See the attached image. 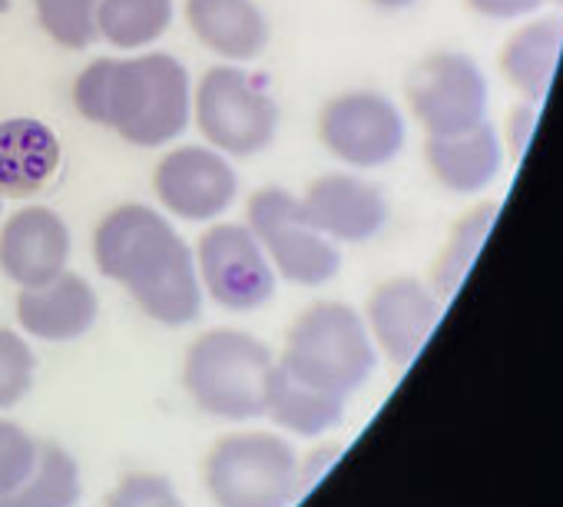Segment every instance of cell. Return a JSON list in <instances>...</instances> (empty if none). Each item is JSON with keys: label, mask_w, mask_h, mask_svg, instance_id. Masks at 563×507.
Here are the masks:
<instances>
[{"label": "cell", "mask_w": 563, "mask_h": 507, "mask_svg": "<svg viewBox=\"0 0 563 507\" xmlns=\"http://www.w3.org/2000/svg\"><path fill=\"white\" fill-rule=\"evenodd\" d=\"M93 260L156 326L183 329L199 319L202 286L196 256L153 206L126 202L107 212L93 232Z\"/></svg>", "instance_id": "obj_1"}, {"label": "cell", "mask_w": 563, "mask_h": 507, "mask_svg": "<svg viewBox=\"0 0 563 507\" xmlns=\"http://www.w3.org/2000/svg\"><path fill=\"white\" fill-rule=\"evenodd\" d=\"M74 107L120 140L153 150L179 140L192 120V84L169 54L93 60L74 80Z\"/></svg>", "instance_id": "obj_2"}, {"label": "cell", "mask_w": 563, "mask_h": 507, "mask_svg": "<svg viewBox=\"0 0 563 507\" xmlns=\"http://www.w3.org/2000/svg\"><path fill=\"white\" fill-rule=\"evenodd\" d=\"M275 362L319 392L349 398L375 375L378 349L352 306L316 302L292 322Z\"/></svg>", "instance_id": "obj_3"}, {"label": "cell", "mask_w": 563, "mask_h": 507, "mask_svg": "<svg viewBox=\"0 0 563 507\" xmlns=\"http://www.w3.org/2000/svg\"><path fill=\"white\" fill-rule=\"evenodd\" d=\"M272 368L275 355L265 342L239 329H212L189 345L183 385L199 411L222 421H252L265 415Z\"/></svg>", "instance_id": "obj_4"}, {"label": "cell", "mask_w": 563, "mask_h": 507, "mask_svg": "<svg viewBox=\"0 0 563 507\" xmlns=\"http://www.w3.org/2000/svg\"><path fill=\"white\" fill-rule=\"evenodd\" d=\"M216 507H292L302 494L296 448L268 431L225 434L206 458Z\"/></svg>", "instance_id": "obj_5"}, {"label": "cell", "mask_w": 563, "mask_h": 507, "mask_svg": "<svg viewBox=\"0 0 563 507\" xmlns=\"http://www.w3.org/2000/svg\"><path fill=\"white\" fill-rule=\"evenodd\" d=\"M192 120L212 150L225 156H255L275 140L278 107L262 77L219 64L206 70L192 90Z\"/></svg>", "instance_id": "obj_6"}, {"label": "cell", "mask_w": 563, "mask_h": 507, "mask_svg": "<svg viewBox=\"0 0 563 507\" xmlns=\"http://www.w3.org/2000/svg\"><path fill=\"white\" fill-rule=\"evenodd\" d=\"M245 225L265 249V256L275 269V276L289 279L296 286H325L342 269L339 242L322 235L306 209L302 199H296L282 186H265L249 199Z\"/></svg>", "instance_id": "obj_7"}, {"label": "cell", "mask_w": 563, "mask_h": 507, "mask_svg": "<svg viewBox=\"0 0 563 507\" xmlns=\"http://www.w3.org/2000/svg\"><path fill=\"white\" fill-rule=\"evenodd\" d=\"M408 107L428 136L461 133L490 117V80L474 57L438 51L411 70Z\"/></svg>", "instance_id": "obj_8"}, {"label": "cell", "mask_w": 563, "mask_h": 507, "mask_svg": "<svg viewBox=\"0 0 563 507\" xmlns=\"http://www.w3.org/2000/svg\"><path fill=\"white\" fill-rule=\"evenodd\" d=\"M319 136L345 166L378 169L405 153L408 120L398 103L378 90H345L322 107Z\"/></svg>", "instance_id": "obj_9"}, {"label": "cell", "mask_w": 563, "mask_h": 507, "mask_svg": "<svg viewBox=\"0 0 563 507\" xmlns=\"http://www.w3.org/2000/svg\"><path fill=\"white\" fill-rule=\"evenodd\" d=\"M202 293L229 312H255L275 296V269L265 249L242 222H216L196 245Z\"/></svg>", "instance_id": "obj_10"}, {"label": "cell", "mask_w": 563, "mask_h": 507, "mask_svg": "<svg viewBox=\"0 0 563 507\" xmlns=\"http://www.w3.org/2000/svg\"><path fill=\"white\" fill-rule=\"evenodd\" d=\"M153 189L166 212L186 222H212L235 202L239 176L212 146H176L159 159Z\"/></svg>", "instance_id": "obj_11"}, {"label": "cell", "mask_w": 563, "mask_h": 507, "mask_svg": "<svg viewBox=\"0 0 563 507\" xmlns=\"http://www.w3.org/2000/svg\"><path fill=\"white\" fill-rule=\"evenodd\" d=\"M441 312L444 299L428 283L415 276H395L372 293L365 326L378 352H385L395 365H411L434 335Z\"/></svg>", "instance_id": "obj_12"}, {"label": "cell", "mask_w": 563, "mask_h": 507, "mask_svg": "<svg viewBox=\"0 0 563 507\" xmlns=\"http://www.w3.org/2000/svg\"><path fill=\"white\" fill-rule=\"evenodd\" d=\"M302 209L332 242H368L388 225L391 216L385 189L355 173L319 176L302 196Z\"/></svg>", "instance_id": "obj_13"}, {"label": "cell", "mask_w": 563, "mask_h": 507, "mask_svg": "<svg viewBox=\"0 0 563 507\" xmlns=\"http://www.w3.org/2000/svg\"><path fill=\"white\" fill-rule=\"evenodd\" d=\"M70 245V229L54 209L24 206L0 229V269L21 289L51 283L67 273Z\"/></svg>", "instance_id": "obj_14"}, {"label": "cell", "mask_w": 563, "mask_h": 507, "mask_svg": "<svg viewBox=\"0 0 563 507\" xmlns=\"http://www.w3.org/2000/svg\"><path fill=\"white\" fill-rule=\"evenodd\" d=\"M507 146L500 130L484 120L471 130L448 133V136H428L424 159L431 176L457 196H481L487 192L507 163Z\"/></svg>", "instance_id": "obj_15"}, {"label": "cell", "mask_w": 563, "mask_h": 507, "mask_svg": "<svg viewBox=\"0 0 563 507\" xmlns=\"http://www.w3.org/2000/svg\"><path fill=\"white\" fill-rule=\"evenodd\" d=\"M100 316L93 286L77 273H60L51 283L27 286L18 296V322L27 335L44 342L84 339Z\"/></svg>", "instance_id": "obj_16"}, {"label": "cell", "mask_w": 563, "mask_h": 507, "mask_svg": "<svg viewBox=\"0 0 563 507\" xmlns=\"http://www.w3.org/2000/svg\"><path fill=\"white\" fill-rule=\"evenodd\" d=\"M563 57V14H537L520 21L500 51V74L527 103L550 97Z\"/></svg>", "instance_id": "obj_17"}, {"label": "cell", "mask_w": 563, "mask_h": 507, "mask_svg": "<svg viewBox=\"0 0 563 507\" xmlns=\"http://www.w3.org/2000/svg\"><path fill=\"white\" fill-rule=\"evenodd\" d=\"M189 31L216 57L245 64L268 47V21L255 0H186Z\"/></svg>", "instance_id": "obj_18"}, {"label": "cell", "mask_w": 563, "mask_h": 507, "mask_svg": "<svg viewBox=\"0 0 563 507\" xmlns=\"http://www.w3.org/2000/svg\"><path fill=\"white\" fill-rule=\"evenodd\" d=\"M60 166L57 133L34 117L0 123V196H31Z\"/></svg>", "instance_id": "obj_19"}, {"label": "cell", "mask_w": 563, "mask_h": 507, "mask_svg": "<svg viewBox=\"0 0 563 507\" xmlns=\"http://www.w3.org/2000/svg\"><path fill=\"white\" fill-rule=\"evenodd\" d=\"M265 415L289 434H302V438H316L332 431L342 415H345V398L319 392L306 382H299L296 375H289L275 362L272 375H268V392H265Z\"/></svg>", "instance_id": "obj_20"}, {"label": "cell", "mask_w": 563, "mask_h": 507, "mask_svg": "<svg viewBox=\"0 0 563 507\" xmlns=\"http://www.w3.org/2000/svg\"><path fill=\"white\" fill-rule=\"evenodd\" d=\"M80 494L84 477L77 458L54 441H41L34 471L24 477L18 491L0 497V507H77Z\"/></svg>", "instance_id": "obj_21"}, {"label": "cell", "mask_w": 563, "mask_h": 507, "mask_svg": "<svg viewBox=\"0 0 563 507\" xmlns=\"http://www.w3.org/2000/svg\"><path fill=\"white\" fill-rule=\"evenodd\" d=\"M173 24V0H100V37L120 51H140L159 41Z\"/></svg>", "instance_id": "obj_22"}, {"label": "cell", "mask_w": 563, "mask_h": 507, "mask_svg": "<svg viewBox=\"0 0 563 507\" xmlns=\"http://www.w3.org/2000/svg\"><path fill=\"white\" fill-rule=\"evenodd\" d=\"M494 222H497V206H494V202H481V206H474V209L454 225V232H451L444 252L438 256L434 279H431V289H434L441 299H451V296L461 289V283L467 279L474 260L481 256V249H484V242H487Z\"/></svg>", "instance_id": "obj_23"}, {"label": "cell", "mask_w": 563, "mask_h": 507, "mask_svg": "<svg viewBox=\"0 0 563 507\" xmlns=\"http://www.w3.org/2000/svg\"><path fill=\"white\" fill-rule=\"evenodd\" d=\"M34 8L47 37L67 51H87L100 37V0H34Z\"/></svg>", "instance_id": "obj_24"}, {"label": "cell", "mask_w": 563, "mask_h": 507, "mask_svg": "<svg viewBox=\"0 0 563 507\" xmlns=\"http://www.w3.org/2000/svg\"><path fill=\"white\" fill-rule=\"evenodd\" d=\"M37 378V359L27 339L14 329H0V408L21 405Z\"/></svg>", "instance_id": "obj_25"}, {"label": "cell", "mask_w": 563, "mask_h": 507, "mask_svg": "<svg viewBox=\"0 0 563 507\" xmlns=\"http://www.w3.org/2000/svg\"><path fill=\"white\" fill-rule=\"evenodd\" d=\"M41 454V441L18 421L0 415V497H8L24 484Z\"/></svg>", "instance_id": "obj_26"}, {"label": "cell", "mask_w": 563, "mask_h": 507, "mask_svg": "<svg viewBox=\"0 0 563 507\" xmlns=\"http://www.w3.org/2000/svg\"><path fill=\"white\" fill-rule=\"evenodd\" d=\"M103 507H183V497H179V491L173 487L169 477L136 471V474H126L110 491Z\"/></svg>", "instance_id": "obj_27"}, {"label": "cell", "mask_w": 563, "mask_h": 507, "mask_svg": "<svg viewBox=\"0 0 563 507\" xmlns=\"http://www.w3.org/2000/svg\"><path fill=\"white\" fill-rule=\"evenodd\" d=\"M467 4L481 18L500 21V24H520V21H530L537 14H543L547 8H553L550 0H467Z\"/></svg>", "instance_id": "obj_28"}, {"label": "cell", "mask_w": 563, "mask_h": 507, "mask_svg": "<svg viewBox=\"0 0 563 507\" xmlns=\"http://www.w3.org/2000/svg\"><path fill=\"white\" fill-rule=\"evenodd\" d=\"M537 120H540V103L520 100V107H514V113L507 120V133H500L510 156H523L527 153L533 133H537Z\"/></svg>", "instance_id": "obj_29"}, {"label": "cell", "mask_w": 563, "mask_h": 507, "mask_svg": "<svg viewBox=\"0 0 563 507\" xmlns=\"http://www.w3.org/2000/svg\"><path fill=\"white\" fill-rule=\"evenodd\" d=\"M339 454H342V444H322V448H316L306 461L299 458V484H302V491H309V487L339 461Z\"/></svg>", "instance_id": "obj_30"}, {"label": "cell", "mask_w": 563, "mask_h": 507, "mask_svg": "<svg viewBox=\"0 0 563 507\" xmlns=\"http://www.w3.org/2000/svg\"><path fill=\"white\" fill-rule=\"evenodd\" d=\"M368 4L385 11V14H398V11H411L418 0H368Z\"/></svg>", "instance_id": "obj_31"}, {"label": "cell", "mask_w": 563, "mask_h": 507, "mask_svg": "<svg viewBox=\"0 0 563 507\" xmlns=\"http://www.w3.org/2000/svg\"><path fill=\"white\" fill-rule=\"evenodd\" d=\"M11 11V0H0V14H8Z\"/></svg>", "instance_id": "obj_32"}, {"label": "cell", "mask_w": 563, "mask_h": 507, "mask_svg": "<svg viewBox=\"0 0 563 507\" xmlns=\"http://www.w3.org/2000/svg\"><path fill=\"white\" fill-rule=\"evenodd\" d=\"M550 4H553V8H563V0H550Z\"/></svg>", "instance_id": "obj_33"}, {"label": "cell", "mask_w": 563, "mask_h": 507, "mask_svg": "<svg viewBox=\"0 0 563 507\" xmlns=\"http://www.w3.org/2000/svg\"><path fill=\"white\" fill-rule=\"evenodd\" d=\"M0 209H4V196H0Z\"/></svg>", "instance_id": "obj_34"}]
</instances>
